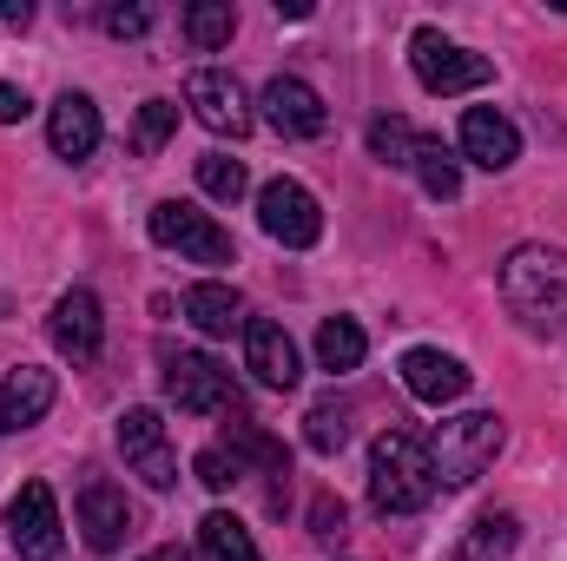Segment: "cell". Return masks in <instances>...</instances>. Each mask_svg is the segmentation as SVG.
Here are the masks:
<instances>
[{"label": "cell", "instance_id": "33", "mask_svg": "<svg viewBox=\"0 0 567 561\" xmlns=\"http://www.w3.org/2000/svg\"><path fill=\"white\" fill-rule=\"evenodd\" d=\"M0 20H7V27H27V20H33V7H27V0H0Z\"/></svg>", "mask_w": 567, "mask_h": 561}, {"label": "cell", "instance_id": "22", "mask_svg": "<svg viewBox=\"0 0 567 561\" xmlns=\"http://www.w3.org/2000/svg\"><path fill=\"white\" fill-rule=\"evenodd\" d=\"M515 542H522V522L515 516H482L455 542V561H515Z\"/></svg>", "mask_w": 567, "mask_h": 561}, {"label": "cell", "instance_id": "7", "mask_svg": "<svg viewBox=\"0 0 567 561\" xmlns=\"http://www.w3.org/2000/svg\"><path fill=\"white\" fill-rule=\"evenodd\" d=\"M165 397H172L178 410H192V417L238 410V384H231V370H225V364H212V357H198V350L165 357Z\"/></svg>", "mask_w": 567, "mask_h": 561}, {"label": "cell", "instance_id": "27", "mask_svg": "<svg viewBox=\"0 0 567 561\" xmlns=\"http://www.w3.org/2000/svg\"><path fill=\"white\" fill-rule=\"evenodd\" d=\"M198 185H205L212 198H225V205H238L251 178H245V165H238L231 152H205V159H198Z\"/></svg>", "mask_w": 567, "mask_h": 561}, {"label": "cell", "instance_id": "6", "mask_svg": "<svg viewBox=\"0 0 567 561\" xmlns=\"http://www.w3.org/2000/svg\"><path fill=\"white\" fill-rule=\"evenodd\" d=\"M7 542L20 561H60L66 555V529H60V502L47 482H20V496L7 502Z\"/></svg>", "mask_w": 567, "mask_h": 561}, {"label": "cell", "instance_id": "19", "mask_svg": "<svg viewBox=\"0 0 567 561\" xmlns=\"http://www.w3.org/2000/svg\"><path fill=\"white\" fill-rule=\"evenodd\" d=\"M185 317L205 337H231V330H245V297L231 284H192L185 290Z\"/></svg>", "mask_w": 567, "mask_h": 561}, {"label": "cell", "instance_id": "25", "mask_svg": "<svg viewBox=\"0 0 567 561\" xmlns=\"http://www.w3.org/2000/svg\"><path fill=\"white\" fill-rule=\"evenodd\" d=\"M303 442H310L317 456H337V449L350 442V404H337V397L310 404V417H303Z\"/></svg>", "mask_w": 567, "mask_h": 561}, {"label": "cell", "instance_id": "23", "mask_svg": "<svg viewBox=\"0 0 567 561\" xmlns=\"http://www.w3.org/2000/svg\"><path fill=\"white\" fill-rule=\"evenodd\" d=\"M231 33H238V7H231V0H198V7H185V40H192L198 53L231 47Z\"/></svg>", "mask_w": 567, "mask_h": 561}, {"label": "cell", "instance_id": "13", "mask_svg": "<svg viewBox=\"0 0 567 561\" xmlns=\"http://www.w3.org/2000/svg\"><path fill=\"white\" fill-rule=\"evenodd\" d=\"M245 370L265 384V390H297L303 364H297V344L278 317H245Z\"/></svg>", "mask_w": 567, "mask_h": 561}, {"label": "cell", "instance_id": "11", "mask_svg": "<svg viewBox=\"0 0 567 561\" xmlns=\"http://www.w3.org/2000/svg\"><path fill=\"white\" fill-rule=\"evenodd\" d=\"M265 126L284 133V140H317L323 126H330V113H323V93L310 86V80H297V73H278L271 86H265Z\"/></svg>", "mask_w": 567, "mask_h": 561}, {"label": "cell", "instance_id": "29", "mask_svg": "<svg viewBox=\"0 0 567 561\" xmlns=\"http://www.w3.org/2000/svg\"><path fill=\"white\" fill-rule=\"evenodd\" d=\"M172 133H178V106H172V100H145L140 126H133V145H140V152H158Z\"/></svg>", "mask_w": 567, "mask_h": 561}, {"label": "cell", "instance_id": "12", "mask_svg": "<svg viewBox=\"0 0 567 561\" xmlns=\"http://www.w3.org/2000/svg\"><path fill=\"white\" fill-rule=\"evenodd\" d=\"M80 536H86L93 555H113V549L133 536V502H126V489H113L106 476H86V482H80Z\"/></svg>", "mask_w": 567, "mask_h": 561}, {"label": "cell", "instance_id": "31", "mask_svg": "<svg viewBox=\"0 0 567 561\" xmlns=\"http://www.w3.org/2000/svg\"><path fill=\"white\" fill-rule=\"evenodd\" d=\"M100 20H106V33H113V40H140L145 27H152V13H145V7H106Z\"/></svg>", "mask_w": 567, "mask_h": 561}, {"label": "cell", "instance_id": "10", "mask_svg": "<svg viewBox=\"0 0 567 561\" xmlns=\"http://www.w3.org/2000/svg\"><path fill=\"white\" fill-rule=\"evenodd\" d=\"M185 106H192L198 126L218 133V140H245V133H251V100H245V86H238L231 73H218V67H198V73L185 80Z\"/></svg>", "mask_w": 567, "mask_h": 561}, {"label": "cell", "instance_id": "26", "mask_svg": "<svg viewBox=\"0 0 567 561\" xmlns=\"http://www.w3.org/2000/svg\"><path fill=\"white\" fill-rule=\"evenodd\" d=\"M416 140H423V133H416L410 120H396V113H390V120H370V159H383V165H396V172H410Z\"/></svg>", "mask_w": 567, "mask_h": 561}, {"label": "cell", "instance_id": "9", "mask_svg": "<svg viewBox=\"0 0 567 561\" xmlns=\"http://www.w3.org/2000/svg\"><path fill=\"white\" fill-rule=\"evenodd\" d=\"M120 456L145 489H158V496L178 489V456H172V436H165L158 410H126L120 417Z\"/></svg>", "mask_w": 567, "mask_h": 561}, {"label": "cell", "instance_id": "3", "mask_svg": "<svg viewBox=\"0 0 567 561\" xmlns=\"http://www.w3.org/2000/svg\"><path fill=\"white\" fill-rule=\"evenodd\" d=\"M502 442H508V429L495 410H468V417H449L435 422V436H429V469H435V489H468V482H482V469L502 456Z\"/></svg>", "mask_w": 567, "mask_h": 561}, {"label": "cell", "instance_id": "20", "mask_svg": "<svg viewBox=\"0 0 567 561\" xmlns=\"http://www.w3.org/2000/svg\"><path fill=\"white\" fill-rule=\"evenodd\" d=\"M363 350H370V337H363L357 317H323V324H317V364H323V370L343 377V370L363 364Z\"/></svg>", "mask_w": 567, "mask_h": 561}, {"label": "cell", "instance_id": "16", "mask_svg": "<svg viewBox=\"0 0 567 561\" xmlns=\"http://www.w3.org/2000/svg\"><path fill=\"white\" fill-rule=\"evenodd\" d=\"M403 390L429 404V410H442V404H455V397H468V370H462V357H449V350H410L403 357Z\"/></svg>", "mask_w": 567, "mask_h": 561}, {"label": "cell", "instance_id": "1", "mask_svg": "<svg viewBox=\"0 0 567 561\" xmlns=\"http://www.w3.org/2000/svg\"><path fill=\"white\" fill-rule=\"evenodd\" d=\"M502 297L535 337L567 330V252L561 245H515L502 258Z\"/></svg>", "mask_w": 567, "mask_h": 561}, {"label": "cell", "instance_id": "21", "mask_svg": "<svg viewBox=\"0 0 567 561\" xmlns=\"http://www.w3.org/2000/svg\"><path fill=\"white\" fill-rule=\"evenodd\" d=\"M198 561H258V542H251V529L238 522V516H205L198 522Z\"/></svg>", "mask_w": 567, "mask_h": 561}, {"label": "cell", "instance_id": "28", "mask_svg": "<svg viewBox=\"0 0 567 561\" xmlns=\"http://www.w3.org/2000/svg\"><path fill=\"white\" fill-rule=\"evenodd\" d=\"M192 469H198V482H205L212 496H225L231 482H245V462L231 456V442H212V449H198V462H192Z\"/></svg>", "mask_w": 567, "mask_h": 561}, {"label": "cell", "instance_id": "14", "mask_svg": "<svg viewBox=\"0 0 567 561\" xmlns=\"http://www.w3.org/2000/svg\"><path fill=\"white\" fill-rule=\"evenodd\" d=\"M53 350L60 357H73V364H93L100 357V344H106V317H100V297L86 290V284H73L60 304H53Z\"/></svg>", "mask_w": 567, "mask_h": 561}, {"label": "cell", "instance_id": "15", "mask_svg": "<svg viewBox=\"0 0 567 561\" xmlns=\"http://www.w3.org/2000/svg\"><path fill=\"white\" fill-rule=\"evenodd\" d=\"M462 159H475L482 172H508V165L522 159L515 120H502L495 106H468V113H462Z\"/></svg>", "mask_w": 567, "mask_h": 561}, {"label": "cell", "instance_id": "4", "mask_svg": "<svg viewBox=\"0 0 567 561\" xmlns=\"http://www.w3.org/2000/svg\"><path fill=\"white\" fill-rule=\"evenodd\" d=\"M145 232H152V245H165V252H178V258H192V265H238L231 232H225L212 212L185 205V198H158L152 218H145Z\"/></svg>", "mask_w": 567, "mask_h": 561}, {"label": "cell", "instance_id": "34", "mask_svg": "<svg viewBox=\"0 0 567 561\" xmlns=\"http://www.w3.org/2000/svg\"><path fill=\"white\" fill-rule=\"evenodd\" d=\"M140 561H185V549H152V555H140Z\"/></svg>", "mask_w": 567, "mask_h": 561}, {"label": "cell", "instance_id": "8", "mask_svg": "<svg viewBox=\"0 0 567 561\" xmlns=\"http://www.w3.org/2000/svg\"><path fill=\"white\" fill-rule=\"evenodd\" d=\"M258 225H265V238H278L284 252H310L323 238V212H317V198L297 178H271L258 192Z\"/></svg>", "mask_w": 567, "mask_h": 561}, {"label": "cell", "instance_id": "24", "mask_svg": "<svg viewBox=\"0 0 567 561\" xmlns=\"http://www.w3.org/2000/svg\"><path fill=\"white\" fill-rule=\"evenodd\" d=\"M410 172L423 178L429 198H455V192H462V165H455V152H449L442 140H429V133L416 140V159H410Z\"/></svg>", "mask_w": 567, "mask_h": 561}, {"label": "cell", "instance_id": "2", "mask_svg": "<svg viewBox=\"0 0 567 561\" xmlns=\"http://www.w3.org/2000/svg\"><path fill=\"white\" fill-rule=\"evenodd\" d=\"M435 502V469L429 449L403 429H383L370 449V509L377 516H416Z\"/></svg>", "mask_w": 567, "mask_h": 561}, {"label": "cell", "instance_id": "32", "mask_svg": "<svg viewBox=\"0 0 567 561\" xmlns=\"http://www.w3.org/2000/svg\"><path fill=\"white\" fill-rule=\"evenodd\" d=\"M27 113H33V100H27L20 86H0V126H20Z\"/></svg>", "mask_w": 567, "mask_h": 561}, {"label": "cell", "instance_id": "17", "mask_svg": "<svg viewBox=\"0 0 567 561\" xmlns=\"http://www.w3.org/2000/svg\"><path fill=\"white\" fill-rule=\"evenodd\" d=\"M53 397H60L53 370H33V364L7 370V377H0V436H13V429H33V422L53 410Z\"/></svg>", "mask_w": 567, "mask_h": 561}, {"label": "cell", "instance_id": "18", "mask_svg": "<svg viewBox=\"0 0 567 561\" xmlns=\"http://www.w3.org/2000/svg\"><path fill=\"white\" fill-rule=\"evenodd\" d=\"M47 145L60 159H93V145H100V106L86 93H60L53 113H47Z\"/></svg>", "mask_w": 567, "mask_h": 561}, {"label": "cell", "instance_id": "30", "mask_svg": "<svg viewBox=\"0 0 567 561\" xmlns=\"http://www.w3.org/2000/svg\"><path fill=\"white\" fill-rule=\"evenodd\" d=\"M310 536H317V542H343V502H337L330 489L310 502Z\"/></svg>", "mask_w": 567, "mask_h": 561}, {"label": "cell", "instance_id": "5", "mask_svg": "<svg viewBox=\"0 0 567 561\" xmlns=\"http://www.w3.org/2000/svg\"><path fill=\"white\" fill-rule=\"evenodd\" d=\"M410 67H416V80H423L429 93H442V100L475 93V86H488V80H495V60H482V53L455 47V40H449V33H435V27H416V40H410Z\"/></svg>", "mask_w": 567, "mask_h": 561}]
</instances>
